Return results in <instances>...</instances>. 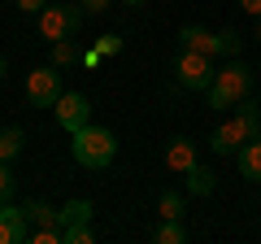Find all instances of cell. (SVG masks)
I'll return each instance as SVG.
<instances>
[{
	"label": "cell",
	"mask_w": 261,
	"mask_h": 244,
	"mask_svg": "<svg viewBox=\"0 0 261 244\" xmlns=\"http://www.w3.org/2000/svg\"><path fill=\"white\" fill-rule=\"evenodd\" d=\"M248 140H261V109H257V101H248V96H244V101L235 105L231 118L214 127L209 149H214L218 157H235V153H240Z\"/></svg>",
	"instance_id": "1"
},
{
	"label": "cell",
	"mask_w": 261,
	"mask_h": 244,
	"mask_svg": "<svg viewBox=\"0 0 261 244\" xmlns=\"http://www.w3.org/2000/svg\"><path fill=\"white\" fill-rule=\"evenodd\" d=\"M70 153H74V161L83 170H105L113 157H118V140H113V131H105V127H79L74 135H70Z\"/></svg>",
	"instance_id": "2"
},
{
	"label": "cell",
	"mask_w": 261,
	"mask_h": 244,
	"mask_svg": "<svg viewBox=\"0 0 261 244\" xmlns=\"http://www.w3.org/2000/svg\"><path fill=\"white\" fill-rule=\"evenodd\" d=\"M252 96V70L244 61H231V66L218 70V79L209 83V105L214 109H235V105Z\"/></svg>",
	"instance_id": "3"
},
{
	"label": "cell",
	"mask_w": 261,
	"mask_h": 244,
	"mask_svg": "<svg viewBox=\"0 0 261 244\" xmlns=\"http://www.w3.org/2000/svg\"><path fill=\"white\" fill-rule=\"evenodd\" d=\"M35 18H39V35H44L48 44H57V39H74V35H79L87 9L79 5V0H74V5H53V0H48Z\"/></svg>",
	"instance_id": "4"
},
{
	"label": "cell",
	"mask_w": 261,
	"mask_h": 244,
	"mask_svg": "<svg viewBox=\"0 0 261 244\" xmlns=\"http://www.w3.org/2000/svg\"><path fill=\"white\" fill-rule=\"evenodd\" d=\"M174 75L178 83L187 87V92H209V83L218 79V66L209 53H196V48H183V53L174 57Z\"/></svg>",
	"instance_id": "5"
},
{
	"label": "cell",
	"mask_w": 261,
	"mask_h": 244,
	"mask_svg": "<svg viewBox=\"0 0 261 244\" xmlns=\"http://www.w3.org/2000/svg\"><path fill=\"white\" fill-rule=\"evenodd\" d=\"M61 70L57 66H35L27 75V101H31V109H53L57 101H61Z\"/></svg>",
	"instance_id": "6"
},
{
	"label": "cell",
	"mask_w": 261,
	"mask_h": 244,
	"mask_svg": "<svg viewBox=\"0 0 261 244\" xmlns=\"http://www.w3.org/2000/svg\"><path fill=\"white\" fill-rule=\"evenodd\" d=\"M53 109H57V122H61L70 135H74L79 127H87V122H92V101H87L83 92H61V101H57Z\"/></svg>",
	"instance_id": "7"
},
{
	"label": "cell",
	"mask_w": 261,
	"mask_h": 244,
	"mask_svg": "<svg viewBox=\"0 0 261 244\" xmlns=\"http://www.w3.org/2000/svg\"><path fill=\"white\" fill-rule=\"evenodd\" d=\"M22 240H31L27 209L13 205V201H0V244H22Z\"/></svg>",
	"instance_id": "8"
},
{
	"label": "cell",
	"mask_w": 261,
	"mask_h": 244,
	"mask_svg": "<svg viewBox=\"0 0 261 244\" xmlns=\"http://www.w3.org/2000/svg\"><path fill=\"white\" fill-rule=\"evenodd\" d=\"M196 144L187 140V135H174V140H170V149H166V166L174 170V175H187V170L196 166Z\"/></svg>",
	"instance_id": "9"
},
{
	"label": "cell",
	"mask_w": 261,
	"mask_h": 244,
	"mask_svg": "<svg viewBox=\"0 0 261 244\" xmlns=\"http://www.w3.org/2000/svg\"><path fill=\"white\" fill-rule=\"evenodd\" d=\"M235 166H240V179L248 183H261V140H248L240 153H235Z\"/></svg>",
	"instance_id": "10"
},
{
	"label": "cell",
	"mask_w": 261,
	"mask_h": 244,
	"mask_svg": "<svg viewBox=\"0 0 261 244\" xmlns=\"http://www.w3.org/2000/svg\"><path fill=\"white\" fill-rule=\"evenodd\" d=\"M178 39H183V48H196V53H209V57H218V31H205V27H183L178 31Z\"/></svg>",
	"instance_id": "11"
},
{
	"label": "cell",
	"mask_w": 261,
	"mask_h": 244,
	"mask_svg": "<svg viewBox=\"0 0 261 244\" xmlns=\"http://www.w3.org/2000/svg\"><path fill=\"white\" fill-rule=\"evenodd\" d=\"M183 179H187V192H192V197H209V192L218 188V175H214L209 166H200V161H196Z\"/></svg>",
	"instance_id": "12"
},
{
	"label": "cell",
	"mask_w": 261,
	"mask_h": 244,
	"mask_svg": "<svg viewBox=\"0 0 261 244\" xmlns=\"http://www.w3.org/2000/svg\"><path fill=\"white\" fill-rule=\"evenodd\" d=\"M22 209H27V223H35V227H53V223L61 227V209H53L48 201H27Z\"/></svg>",
	"instance_id": "13"
},
{
	"label": "cell",
	"mask_w": 261,
	"mask_h": 244,
	"mask_svg": "<svg viewBox=\"0 0 261 244\" xmlns=\"http://www.w3.org/2000/svg\"><path fill=\"white\" fill-rule=\"evenodd\" d=\"M79 61H83V53H79L74 39H57L53 44V66L57 70H70V66H79Z\"/></svg>",
	"instance_id": "14"
},
{
	"label": "cell",
	"mask_w": 261,
	"mask_h": 244,
	"mask_svg": "<svg viewBox=\"0 0 261 244\" xmlns=\"http://www.w3.org/2000/svg\"><path fill=\"white\" fill-rule=\"evenodd\" d=\"M22 144H27V131L22 127H5L0 131V161H13L22 153Z\"/></svg>",
	"instance_id": "15"
},
{
	"label": "cell",
	"mask_w": 261,
	"mask_h": 244,
	"mask_svg": "<svg viewBox=\"0 0 261 244\" xmlns=\"http://www.w3.org/2000/svg\"><path fill=\"white\" fill-rule=\"evenodd\" d=\"M152 240H157V244H183V240H187L183 218H161V227L152 231Z\"/></svg>",
	"instance_id": "16"
},
{
	"label": "cell",
	"mask_w": 261,
	"mask_h": 244,
	"mask_svg": "<svg viewBox=\"0 0 261 244\" xmlns=\"http://www.w3.org/2000/svg\"><path fill=\"white\" fill-rule=\"evenodd\" d=\"M74 223H92V201L87 197H74L61 209V227H74Z\"/></svg>",
	"instance_id": "17"
},
{
	"label": "cell",
	"mask_w": 261,
	"mask_h": 244,
	"mask_svg": "<svg viewBox=\"0 0 261 244\" xmlns=\"http://www.w3.org/2000/svg\"><path fill=\"white\" fill-rule=\"evenodd\" d=\"M157 214H161V218H183V192L166 188V192L157 197Z\"/></svg>",
	"instance_id": "18"
},
{
	"label": "cell",
	"mask_w": 261,
	"mask_h": 244,
	"mask_svg": "<svg viewBox=\"0 0 261 244\" xmlns=\"http://www.w3.org/2000/svg\"><path fill=\"white\" fill-rule=\"evenodd\" d=\"M240 48H244L240 31H218V53H222V57H240Z\"/></svg>",
	"instance_id": "19"
},
{
	"label": "cell",
	"mask_w": 261,
	"mask_h": 244,
	"mask_svg": "<svg viewBox=\"0 0 261 244\" xmlns=\"http://www.w3.org/2000/svg\"><path fill=\"white\" fill-rule=\"evenodd\" d=\"M96 240V231L87 223H74V227H65V244H92Z\"/></svg>",
	"instance_id": "20"
},
{
	"label": "cell",
	"mask_w": 261,
	"mask_h": 244,
	"mask_svg": "<svg viewBox=\"0 0 261 244\" xmlns=\"http://www.w3.org/2000/svg\"><path fill=\"white\" fill-rule=\"evenodd\" d=\"M13 188H18V179H13L9 161H0V201H13Z\"/></svg>",
	"instance_id": "21"
},
{
	"label": "cell",
	"mask_w": 261,
	"mask_h": 244,
	"mask_svg": "<svg viewBox=\"0 0 261 244\" xmlns=\"http://www.w3.org/2000/svg\"><path fill=\"white\" fill-rule=\"evenodd\" d=\"M96 48H100V57H118L122 53V35H100Z\"/></svg>",
	"instance_id": "22"
},
{
	"label": "cell",
	"mask_w": 261,
	"mask_h": 244,
	"mask_svg": "<svg viewBox=\"0 0 261 244\" xmlns=\"http://www.w3.org/2000/svg\"><path fill=\"white\" fill-rule=\"evenodd\" d=\"M79 5H83L87 13H105V9H109V5H113V0H79Z\"/></svg>",
	"instance_id": "23"
},
{
	"label": "cell",
	"mask_w": 261,
	"mask_h": 244,
	"mask_svg": "<svg viewBox=\"0 0 261 244\" xmlns=\"http://www.w3.org/2000/svg\"><path fill=\"white\" fill-rule=\"evenodd\" d=\"M44 5H48V0H18V9H22V13H39Z\"/></svg>",
	"instance_id": "24"
},
{
	"label": "cell",
	"mask_w": 261,
	"mask_h": 244,
	"mask_svg": "<svg viewBox=\"0 0 261 244\" xmlns=\"http://www.w3.org/2000/svg\"><path fill=\"white\" fill-rule=\"evenodd\" d=\"M240 9L252 13V18H261V0H240Z\"/></svg>",
	"instance_id": "25"
},
{
	"label": "cell",
	"mask_w": 261,
	"mask_h": 244,
	"mask_svg": "<svg viewBox=\"0 0 261 244\" xmlns=\"http://www.w3.org/2000/svg\"><path fill=\"white\" fill-rule=\"evenodd\" d=\"M83 66H100V48H87V53H83Z\"/></svg>",
	"instance_id": "26"
},
{
	"label": "cell",
	"mask_w": 261,
	"mask_h": 244,
	"mask_svg": "<svg viewBox=\"0 0 261 244\" xmlns=\"http://www.w3.org/2000/svg\"><path fill=\"white\" fill-rule=\"evenodd\" d=\"M5 75H9V61H5V57H0V79H5Z\"/></svg>",
	"instance_id": "27"
},
{
	"label": "cell",
	"mask_w": 261,
	"mask_h": 244,
	"mask_svg": "<svg viewBox=\"0 0 261 244\" xmlns=\"http://www.w3.org/2000/svg\"><path fill=\"white\" fill-rule=\"evenodd\" d=\"M122 5H148V0H122Z\"/></svg>",
	"instance_id": "28"
},
{
	"label": "cell",
	"mask_w": 261,
	"mask_h": 244,
	"mask_svg": "<svg viewBox=\"0 0 261 244\" xmlns=\"http://www.w3.org/2000/svg\"><path fill=\"white\" fill-rule=\"evenodd\" d=\"M257 39H261V18H257Z\"/></svg>",
	"instance_id": "29"
}]
</instances>
